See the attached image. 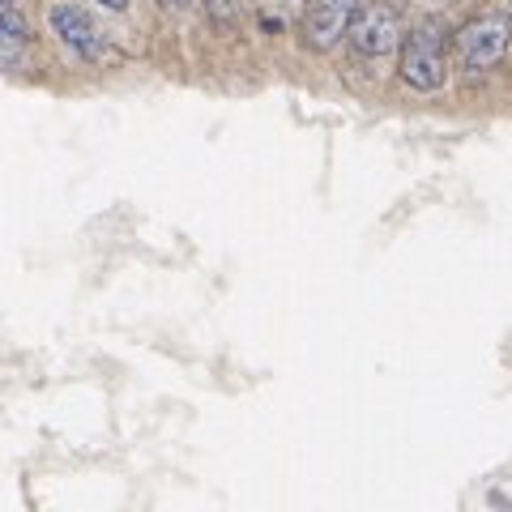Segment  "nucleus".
I'll return each instance as SVG.
<instances>
[{
    "mask_svg": "<svg viewBox=\"0 0 512 512\" xmlns=\"http://www.w3.org/2000/svg\"><path fill=\"white\" fill-rule=\"evenodd\" d=\"M154 5H163V9H180V5H188V0H154Z\"/></svg>",
    "mask_w": 512,
    "mask_h": 512,
    "instance_id": "9b49d317",
    "label": "nucleus"
},
{
    "mask_svg": "<svg viewBox=\"0 0 512 512\" xmlns=\"http://www.w3.org/2000/svg\"><path fill=\"white\" fill-rule=\"evenodd\" d=\"M359 9H363V0H303L299 39L308 43L312 52H333L338 43H346V30Z\"/></svg>",
    "mask_w": 512,
    "mask_h": 512,
    "instance_id": "20e7f679",
    "label": "nucleus"
},
{
    "mask_svg": "<svg viewBox=\"0 0 512 512\" xmlns=\"http://www.w3.org/2000/svg\"><path fill=\"white\" fill-rule=\"evenodd\" d=\"M265 5H282V9H295V13H299L303 0H265Z\"/></svg>",
    "mask_w": 512,
    "mask_h": 512,
    "instance_id": "9d476101",
    "label": "nucleus"
},
{
    "mask_svg": "<svg viewBox=\"0 0 512 512\" xmlns=\"http://www.w3.org/2000/svg\"><path fill=\"white\" fill-rule=\"evenodd\" d=\"M448 47L453 39L444 35L440 22H419L397 47V77L414 94H436L448 82Z\"/></svg>",
    "mask_w": 512,
    "mask_h": 512,
    "instance_id": "f257e3e1",
    "label": "nucleus"
},
{
    "mask_svg": "<svg viewBox=\"0 0 512 512\" xmlns=\"http://www.w3.org/2000/svg\"><path fill=\"white\" fill-rule=\"evenodd\" d=\"M99 9H107V13H128L133 9V0H94Z\"/></svg>",
    "mask_w": 512,
    "mask_h": 512,
    "instance_id": "1a4fd4ad",
    "label": "nucleus"
},
{
    "mask_svg": "<svg viewBox=\"0 0 512 512\" xmlns=\"http://www.w3.org/2000/svg\"><path fill=\"white\" fill-rule=\"evenodd\" d=\"M402 13L393 0H363V9L355 13V22L346 30V47L355 60L376 64L384 56H393L402 47Z\"/></svg>",
    "mask_w": 512,
    "mask_h": 512,
    "instance_id": "7ed1b4c3",
    "label": "nucleus"
},
{
    "mask_svg": "<svg viewBox=\"0 0 512 512\" xmlns=\"http://www.w3.org/2000/svg\"><path fill=\"white\" fill-rule=\"evenodd\" d=\"M508 47H512V26H508L504 13H495V9L474 13V18L461 22L457 35H453L457 69L466 77H487L495 64L508 56Z\"/></svg>",
    "mask_w": 512,
    "mask_h": 512,
    "instance_id": "f03ea898",
    "label": "nucleus"
},
{
    "mask_svg": "<svg viewBox=\"0 0 512 512\" xmlns=\"http://www.w3.org/2000/svg\"><path fill=\"white\" fill-rule=\"evenodd\" d=\"M26 56H30V43L0 39V73H22L26 69Z\"/></svg>",
    "mask_w": 512,
    "mask_h": 512,
    "instance_id": "6e6552de",
    "label": "nucleus"
},
{
    "mask_svg": "<svg viewBox=\"0 0 512 512\" xmlns=\"http://www.w3.org/2000/svg\"><path fill=\"white\" fill-rule=\"evenodd\" d=\"M205 5V18H210L214 35L222 39H235L244 30V13H248V0H201Z\"/></svg>",
    "mask_w": 512,
    "mask_h": 512,
    "instance_id": "423d86ee",
    "label": "nucleus"
},
{
    "mask_svg": "<svg viewBox=\"0 0 512 512\" xmlns=\"http://www.w3.org/2000/svg\"><path fill=\"white\" fill-rule=\"evenodd\" d=\"M0 39L30 43V22H26V13L18 9V0H0Z\"/></svg>",
    "mask_w": 512,
    "mask_h": 512,
    "instance_id": "0eeeda50",
    "label": "nucleus"
},
{
    "mask_svg": "<svg viewBox=\"0 0 512 512\" xmlns=\"http://www.w3.org/2000/svg\"><path fill=\"white\" fill-rule=\"evenodd\" d=\"M47 26H52V35L69 47L82 64H99L103 60L107 39H103V30L94 26V18L82 5H73V0H56V5H47Z\"/></svg>",
    "mask_w": 512,
    "mask_h": 512,
    "instance_id": "39448f33",
    "label": "nucleus"
}]
</instances>
